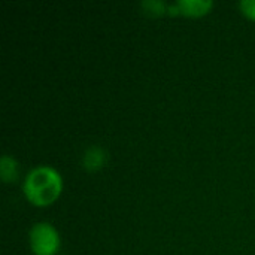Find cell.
<instances>
[{"label": "cell", "instance_id": "1", "mask_svg": "<svg viewBox=\"0 0 255 255\" xmlns=\"http://www.w3.org/2000/svg\"><path fill=\"white\" fill-rule=\"evenodd\" d=\"M61 188V176L51 166H37L31 169L22 184L24 196L34 206L51 205L60 196Z\"/></svg>", "mask_w": 255, "mask_h": 255}, {"label": "cell", "instance_id": "2", "mask_svg": "<svg viewBox=\"0 0 255 255\" xmlns=\"http://www.w3.org/2000/svg\"><path fill=\"white\" fill-rule=\"evenodd\" d=\"M30 247L34 255H55L60 248V236L48 223H37L30 230Z\"/></svg>", "mask_w": 255, "mask_h": 255}, {"label": "cell", "instance_id": "3", "mask_svg": "<svg viewBox=\"0 0 255 255\" xmlns=\"http://www.w3.org/2000/svg\"><path fill=\"white\" fill-rule=\"evenodd\" d=\"M176 4L179 7V13H182V15L202 16L212 9L214 1H211V0H178Z\"/></svg>", "mask_w": 255, "mask_h": 255}, {"label": "cell", "instance_id": "4", "mask_svg": "<svg viewBox=\"0 0 255 255\" xmlns=\"http://www.w3.org/2000/svg\"><path fill=\"white\" fill-rule=\"evenodd\" d=\"M106 163V152L100 146H90L84 157H82V166L85 170L94 172L100 170Z\"/></svg>", "mask_w": 255, "mask_h": 255}, {"label": "cell", "instance_id": "5", "mask_svg": "<svg viewBox=\"0 0 255 255\" xmlns=\"http://www.w3.org/2000/svg\"><path fill=\"white\" fill-rule=\"evenodd\" d=\"M0 176L3 182H13L18 178V164L12 157L3 155L0 158Z\"/></svg>", "mask_w": 255, "mask_h": 255}, {"label": "cell", "instance_id": "6", "mask_svg": "<svg viewBox=\"0 0 255 255\" xmlns=\"http://www.w3.org/2000/svg\"><path fill=\"white\" fill-rule=\"evenodd\" d=\"M148 13H152V15H161L167 10V6L164 1H160V0H148V1H143L140 4Z\"/></svg>", "mask_w": 255, "mask_h": 255}, {"label": "cell", "instance_id": "7", "mask_svg": "<svg viewBox=\"0 0 255 255\" xmlns=\"http://www.w3.org/2000/svg\"><path fill=\"white\" fill-rule=\"evenodd\" d=\"M241 10L251 19H255V0H242L239 3Z\"/></svg>", "mask_w": 255, "mask_h": 255}]
</instances>
